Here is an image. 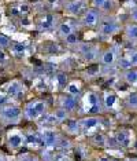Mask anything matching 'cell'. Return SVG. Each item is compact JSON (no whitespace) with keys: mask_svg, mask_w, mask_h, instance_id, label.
<instances>
[{"mask_svg":"<svg viewBox=\"0 0 137 161\" xmlns=\"http://www.w3.org/2000/svg\"><path fill=\"white\" fill-rule=\"evenodd\" d=\"M91 142L96 146V147H100V149L107 147V136L103 132H99V131L91 136Z\"/></svg>","mask_w":137,"mask_h":161,"instance_id":"obj_22","label":"cell"},{"mask_svg":"<svg viewBox=\"0 0 137 161\" xmlns=\"http://www.w3.org/2000/svg\"><path fill=\"white\" fill-rule=\"evenodd\" d=\"M11 50L14 54H25L26 53V44L22 42H14L11 43Z\"/></svg>","mask_w":137,"mask_h":161,"instance_id":"obj_27","label":"cell"},{"mask_svg":"<svg viewBox=\"0 0 137 161\" xmlns=\"http://www.w3.org/2000/svg\"><path fill=\"white\" fill-rule=\"evenodd\" d=\"M8 103V97L6 94H0V108Z\"/></svg>","mask_w":137,"mask_h":161,"instance_id":"obj_32","label":"cell"},{"mask_svg":"<svg viewBox=\"0 0 137 161\" xmlns=\"http://www.w3.org/2000/svg\"><path fill=\"white\" fill-rule=\"evenodd\" d=\"M102 17H103L102 11L93 8V7H88L84 11V14L80 17V24L85 28H97Z\"/></svg>","mask_w":137,"mask_h":161,"instance_id":"obj_5","label":"cell"},{"mask_svg":"<svg viewBox=\"0 0 137 161\" xmlns=\"http://www.w3.org/2000/svg\"><path fill=\"white\" fill-rule=\"evenodd\" d=\"M53 113V116H55V119L59 121V124H63V123H66L68 119H70V113H68L66 109H63V108H60V106H58V108H55L52 110Z\"/></svg>","mask_w":137,"mask_h":161,"instance_id":"obj_24","label":"cell"},{"mask_svg":"<svg viewBox=\"0 0 137 161\" xmlns=\"http://www.w3.org/2000/svg\"><path fill=\"white\" fill-rule=\"evenodd\" d=\"M119 31H121L119 21L113 15H103L99 25H97V32L103 36H107V37L119 33Z\"/></svg>","mask_w":137,"mask_h":161,"instance_id":"obj_2","label":"cell"},{"mask_svg":"<svg viewBox=\"0 0 137 161\" xmlns=\"http://www.w3.org/2000/svg\"><path fill=\"white\" fill-rule=\"evenodd\" d=\"M96 161H113V158L109 157V156H99Z\"/></svg>","mask_w":137,"mask_h":161,"instance_id":"obj_33","label":"cell"},{"mask_svg":"<svg viewBox=\"0 0 137 161\" xmlns=\"http://www.w3.org/2000/svg\"><path fill=\"white\" fill-rule=\"evenodd\" d=\"M21 90H22V86H21V83L19 81H11L8 84V87H7V90H6V95L7 97H17L18 94L21 92Z\"/></svg>","mask_w":137,"mask_h":161,"instance_id":"obj_25","label":"cell"},{"mask_svg":"<svg viewBox=\"0 0 137 161\" xmlns=\"http://www.w3.org/2000/svg\"><path fill=\"white\" fill-rule=\"evenodd\" d=\"M124 161H137V158H128V160H124Z\"/></svg>","mask_w":137,"mask_h":161,"instance_id":"obj_36","label":"cell"},{"mask_svg":"<svg viewBox=\"0 0 137 161\" xmlns=\"http://www.w3.org/2000/svg\"><path fill=\"white\" fill-rule=\"evenodd\" d=\"M80 53L86 62H95L99 58V48L93 44H81Z\"/></svg>","mask_w":137,"mask_h":161,"instance_id":"obj_13","label":"cell"},{"mask_svg":"<svg viewBox=\"0 0 137 161\" xmlns=\"http://www.w3.org/2000/svg\"><path fill=\"white\" fill-rule=\"evenodd\" d=\"M82 106H84V112L89 116H95L97 113L102 112L103 102H100L99 95L93 91H88L82 97Z\"/></svg>","mask_w":137,"mask_h":161,"instance_id":"obj_3","label":"cell"},{"mask_svg":"<svg viewBox=\"0 0 137 161\" xmlns=\"http://www.w3.org/2000/svg\"><path fill=\"white\" fill-rule=\"evenodd\" d=\"M47 109H48V105H47L45 101L33 99L25 105L22 112H23V117L29 121H40L43 117L48 113Z\"/></svg>","mask_w":137,"mask_h":161,"instance_id":"obj_1","label":"cell"},{"mask_svg":"<svg viewBox=\"0 0 137 161\" xmlns=\"http://www.w3.org/2000/svg\"><path fill=\"white\" fill-rule=\"evenodd\" d=\"M122 80L130 87H137V68L122 70Z\"/></svg>","mask_w":137,"mask_h":161,"instance_id":"obj_19","label":"cell"},{"mask_svg":"<svg viewBox=\"0 0 137 161\" xmlns=\"http://www.w3.org/2000/svg\"><path fill=\"white\" fill-rule=\"evenodd\" d=\"M124 36L128 42L130 43H137V24L134 22H128L124 26Z\"/></svg>","mask_w":137,"mask_h":161,"instance_id":"obj_17","label":"cell"},{"mask_svg":"<svg viewBox=\"0 0 137 161\" xmlns=\"http://www.w3.org/2000/svg\"><path fill=\"white\" fill-rule=\"evenodd\" d=\"M37 29L40 32H48L52 31L53 28L56 26V15L52 13H44L41 14L40 17L37 18Z\"/></svg>","mask_w":137,"mask_h":161,"instance_id":"obj_7","label":"cell"},{"mask_svg":"<svg viewBox=\"0 0 137 161\" xmlns=\"http://www.w3.org/2000/svg\"><path fill=\"white\" fill-rule=\"evenodd\" d=\"M66 94L71 95V97H81L82 94V83L80 80H71V81H68V84L66 86Z\"/></svg>","mask_w":137,"mask_h":161,"instance_id":"obj_21","label":"cell"},{"mask_svg":"<svg viewBox=\"0 0 137 161\" xmlns=\"http://www.w3.org/2000/svg\"><path fill=\"white\" fill-rule=\"evenodd\" d=\"M41 141H43V145H44L45 147L52 149V147H58V143H59V141H60V136L53 130H43Z\"/></svg>","mask_w":137,"mask_h":161,"instance_id":"obj_12","label":"cell"},{"mask_svg":"<svg viewBox=\"0 0 137 161\" xmlns=\"http://www.w3.org/2000/svg\"><path fill=\"white\" fill-rule=\"evenodd\" d=\"M7 47H11V40L4 35H0V48H7Z\"/></svg>","mask_w":137,"mask_h":161,"instance_id":"obj_30","label":"cell"},{"mask_svg":"<svg viewBox=\"0 0 137 161\" xmlns=\"http://www.w3.org/2000/svg\"><path fill=\"white\" fill-rule=\"evenodd\" d=\"M119 59V55H118V47L111 46L109 48H106L100 55V64L106 68H111L114 66L115 64Z\"/></svg>","mask_w":137,"mask_h":161,"instance_id":"obj_8","label":"cell"},{"mask_svg":"<svg viewBox=\"0 0 137 161\" xmlns=\"http://www.w3.org/2000/svg\"><path fill=\"white\" fill-rule=\"evenodd\" d=\"M91 7L109 15L114 10V0H91Z\"/></svg>","mask_w":137,"mask_h":161,"instance_id":"obj_16","label":"cell"},{"mask_svg":"<svg viewBox=\"0 0 137 161\" xmlns=\"http://www.w3.org/2000/svg\"><path fill=\"white\" fill-rule=\"evenodd\" d=\"M59 106L60 108H63V109H66L68 113H73L75 109H77V106H78V101H77V98L75 97H71V95H68V94H64V95L60 97V99H59Z\"/></svg>","mask_w":137,"mask_h":161,"instance_id":"obj_15","label":"cell"},{"mask_svg":"<svg viewBox=\"0 0 137 161\" xmlns=\"http://www.w3.org/2000/svg\"><path fill=\"white\" fill-rule=\"evenodd\" d=\"M66 131L71 135H78L81 131V125H80V120H73V119H68L66 123Z\"/></svg>","mask_w":137,"mask_h":161,"instance_id":"obj_23","label":"cell"},{"mask_svg":"<svg viewBox=\"0 0 137 161\" xmlns=\"http://www.w3.org/2000/svg\"><path fill=\"white\" fill-rule=\"evenodd\" d=\"M115 139H117V143H118V147H130L133 145V132L128 128H121L119 131L115 132Z\"/></svg>","mask_w":137,"mask_h":161,"instance_id":"obj_10","label":"cell"},{"mask_svg":"<svg viewBox=\"0 0 137 161\" xmlns=\"http://www.w3.org/2000/svg\"><path fill=\"white\" fill-rule=\"evenodd\" d=\"M56 2H58V0H48L49 4H53V3H56Z\"/></svg>","mask_w":137,"mask_h":161,"instance_id":"obj_35","label":"cell"},{"mask_svg":"<svg viewBox=\"0 0 137 161\" xmlns=\"http://www.w3.org/2000/svg\"><path fill=\"white\" fill-rule=\"evenodd\" d=\"M64 44L67 46H77L78 42H80V39H78V33L77 32H74V33H71L70 36H67L66 39H63Z\"/></svg>","mask_w":137,"mask_h":161,"instance_id":"obj_29","label":"cell"},{"mask_svg":"<svg viewBox=\"0 0 137 161\" xmlns=\"http://www.w3.org/2000/svg\"><path fill=\"white\" fill-rule=\"evenodd\" d=\"M136 2H137V0H136Z\"/></svg>","mask_w":137,"mask_h":161,"instance_id":"obj_37","label":"cell"},{"mask_svg":"<svg viewBox=\"0 0 137 161\" xmlns=\"http://www.w3.org/2000/svg\"><path fill=\"white\" fill-rule=\"evenodd\" d=\"M19 11H21V13H28V11H29V6L21 4V6H19Z\"/></svg>","mask_w":137,"mask_h":161,"instance_id":"obj_34","label":"cell"},{"mask_svg":"<svg viewBox=\"0 0 137 161\" xmlns=\"http://www.w3.org/2000/svg\"><path fill=\"white\" fill-rule=\"evenodd\" d=\"M129 22H134L137 24V6L132 7L130 10H129Z\"/></svg>","mask_w":137,"mask_h":161,"instance_id":"obj_31","label":"cell"},{"mask_svg":"<svg viewBox=\"0 0 137 161\" xmlns=\"http://www.w3.org/2000/svg\"><path fill=\"white\" fill-rule=\"evenodd\" d=\"M124 108L129 112H137V90L130 91L124 98Z\"/></svg>","mask_w":137,"mask_h":161,"instance_id":"obj_18","label":"cell"},{"mask_svg":"<svg viewBox=\"0 0 137 161\" xmlns=\"http://www.w3.org/2000/svg\"><path fill=\"white\" fill-rule=\"evenodd\" d=\"M118 101H119L118 94H115L114 91L109 90L103 94V101L102 102H103V108L106 109V110H114L118 105Z\"/></svg>","mask_w":137,"mask_h":161,"instance_id":"obj_14","label":"cell"},{"mask_svg":"<svg viewBox=\"0 0 137 161\" xmlns=\"http://www.w3.org/2000/svg\"><path fill=\"white\" fill-rule=\"evenodd\" d=\"M26 143V135L19 132V131H11L7 135V145L13 150H19Z\"/></svg>","mask_w":137,"mask_h":161,"instance_id":"obj_11","label":"cell"},{"mask_svg":"<svg viewBox=\"0 0 137 161\" xmlns=\"http://www.w3.org/2000/svg\"><path fill=\"white\" fill-rule=\"evenodd\" d=\"M23 112L15 105H4L0 108V121L4 124H17L22 119Z\"/></svg>","mask_w":137,"mask_h":161,"instance_id":"obj_4","label":"cell"},{"mask_svg":"<svg viewBox=\"0 0 137 161\" xmlns=\"http://www.w3.org/2000/svg\"><path fill=\"white\" fill-rule=\"evenodd\" d=\"M56 32H58V36H59L60 39H66L67 36H70L71 33H74V26L71 25L68 21H62L59 25L56 26Z\"/></svg>","mask_w":137,"mask_h":161,"instance_id":"obj_20","label":"cell"},{"mask_svg":"<svg viewBox=\"0 0 137 161\" xmlns=\"http://www.w3.org/2000/svg\"><path fill=\"white\" fill-rule=\"evenodd\" d=\"M125 57L128 58L132 68H137V50H129L125 53Z\"/></svg>","mask_w":137,"mask_h":161,"instance_id":"obj_26","label":"cell"},{"mask_svg":"<svg viewBox=\"0 0 137 161\" xmlns=\"http://www.w3.org/2000/svg\"><path fill=\"white\" fill-rule=\"evenodd\" d=\"M102 123V119L97 116H85L80 119V125H81V131L84 134H95L97 132Z\"/></svg>","mask_w":137,"mask_h":161,"instance_id":"obj_6","label":"cell"},{"mask_svg":"<svg viewBox=\"0 0 137 161\" xmlns=\"http://www.w3.org/2000/svg\"><path fill=\"white\" fill-rule=\"evenodd\" d=\"M55 81H56V84L59 87H64V88H66V86L68 84V81H67V75H66V73H63V72L56 73V75H55Z\"/></svg>","mask_w":137,"mask_h":161,"instance_id":"obj_28","label":"cell"},{"mask_svg":"<svg viewBox=\"0 0 137 161\" xmlns=\"http://www.w3.org/2000/svg\"><path fill=\"white\" fill-rule=\"evenodd\" d=\"M86 8L84 0H68L64 4V11L71 17H81Z\"/></svg>","mask_w":137,"mask_h":161,"instance_id":"obj_9","label":"cell"}]
</instances>
